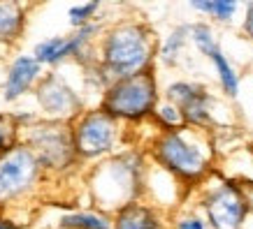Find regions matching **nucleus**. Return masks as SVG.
<instances>
[{
    "label": "nucleus",
    "instance_id": "obj_1",
    "mask_svg": "<svg viewBox=\"0 0 253 229\" xmlns=\"http://www.w3.org/2000/svg\"><path fill=\"white\" fill-rule=\"evenodd\" d=\"M151 158L174 181L200 185L214 174V139L209 132L195 128L158 132L151 141Z\"/></svg>",
    "mask_w": 253,
    "mask_h": 229
},
{
    "label": "nucleus",
    "instance_id": "obj_2",
    "mask_svg": "<svg viewBox=\"0 0 253 229\" xmlns=\"http://www.w3.org/2000/svg\"><path fill=\"white\" fill-rule=\"evenodd\" d=\"M158 49L161 44L154 28L144 21L128 19L114 23L102 33L98 63L114 84L119 79H128L146 69H154Z\"/></svg>",
    "mask_w": 253,
    "mask_h": 229
},
{
    "label": "nucleus",
    "instance_id": "obj_3",
    "mask_svg": "<svg viewBox=\"0 0 253 229\" xmlns=\"http://www.w3.org/2000/svg\"><path fill=\"white\" fill-rule=\"evenodd\" d=\"M146 188V160L137 148L114 153L93 169L91 190L95 206L105 213H119L121 208L139 201Z\"/></svg>",
    "mask_w": 253,
    "mask_h": 229
},
{
    "label": "nucleus",
    "instance_id": "obj_4",
    "mask_svg": "<svg viewBox=\"0 0 253 229\" xmlns=\"http://www.w3.org/2000/svg\"><path fill=\"white\" fill-rule=\"evenodd\" d=\"M158 104H161V88L156 69L119 79L102 93L100 99V109L119 123H142L146 118H154Z\"/></svg>",
    "mask_w": 253,
    "mask_h": 229
},
{
    "label": "nucleus",
    "instance_id": "obj_5",
    "mask_svg": "<svg viewBox=\"0 0 253 229\" xmlns=\"http://www.w3.org/2000/svg\"><path fill=\"white\" fill-rule=\"evenodd\" d=\"M200 208L209 229H244L251 215V195L244 183L216 176L200 195Z\"/></svg>",
    "mask_w": 253,
    "mask_h": 229
},
{
    "label": "nucleus",
    "instance_id": "obj_6",
    "mask_svg": "<svg viewBox=\"0 0 253 229\" xmlns=\"http://www.w3.org/2000/svg\"><path fill=\"white\" fill-rule=\"evenodd\" d=\"M26 128H28V134L23 144L35 153L42 169L61 174L79 162V155L75 151V139H72V123L40 121Z\"/></svg>",
    "mask_w": 253,
    "mask_h": 229
},
{
    "label": "nucleus",
    "instance_id": "obj_7",
    "mask_svg": "<svg viewBox=\"0 0 253 229\" xmlns=\"http://www.w3.org/2000/svg\"><path fill=\"white\" fill-rule=\"evenodd\" d=\"M72 139L79 160L112 158L121 141V123L102 109H86L72 121Z\"/></svg>",
    "mask_w": 253,
    "mask_h": 229
},
{
    "label": "nucleus",
    "instance_id": "obj_8",
    "mask_svg": "<svg viewBox=\"0 0 253 229\" xmlns=\"http://www.w3.org/2000/svg\"><path fill=\"white\" fill-rule=\"evenodd\" d=\"M163 99H168V102H172V104H176L181 109L188 128L205 130V132L216 128V118H214L216 99L202 84L184 81V79L172 81V84L165 86Z\"/></svg>",
    "mask_w": 253,
    "mask_h": 229
},
{
    "label": "nucleus",
    "instance_id": "obj_9",
    "mask_svg": "<svg viewBox=\"0 0 253 229\" xmlns=\"http://www.w3.org/2000/svg\"><path fill=\"white\" fill-rule=\"evenodd\" d=\"M42 174L35 153L26 144H19L12 153L0 160V206L23 197L38 185Z\"/></svg>",
    "mask_w": 253,
    "mask_h": 229
},
{
    "label": "nucleus",
    "instance_id": "obj_10",
    "mask_svg": "<svg viewBox=\"0 0 253 229\" xmlns=\"http://www.w3.org/2000/svg\"><path fill=\"white\" fill-rule=\"evenodd\" d=\"M35 98L42 111L49 116V121L72 123L79 114H84V102L79 98V93L54 72L40 79Z\"/></svg>",
    "mask_w": 253,
    "mask_h": 229
},
{
    "label": "nucleus",
    "instance_id": "obj_11",
    "mask_svg": "<svg viewBox=\"0 0 253 229\" xmlns=\"http://www.w3.org/2000/svg\"><path fill=\"white\" fill-rule=\"evenodd\" d=\"M42 76V65L35 61V56H16L14 63L7 69V81L2 88V99L5 102H14L21 95L28 93L35 81Z\"/></svg>",
    "mask_w": 253,
    "mask_h": 229
},
{
    "label": "nucleus",
    "instance_id": "obj_12",
    "mask_svg": "<svg viewBox=\"0 0 253 229\" xmlns=\"http://www.w3.org/2000/svg\"><path fill=\"white\" fill-rule=\"evenodd\" d=\"M114 229H165V220L156 206L135 201L114 213Z\"/></svg>",
    "mask_w": 253,
    "mask_h": 229
},
{
    "label": "nucleus",
    "instance_id": "obj_13",
    "mask_svg": "<svg viewBox=\"0 0 253 229\" xmlns=\"http://www.w3.org/2000/svg\"><path fill=\"white\" fill-rule=\"evenodd\" d=\"M26 23V7L14 0L0 2V44H12L21 37Z\"/></svg>",
    "mask_w": 253,
    "mask_h": 229
},
{
    "label": "nucleus",
    "instance_id": "obj_14",
    "mask_svg": "<svg viewBox=\"0 0 253 229\" xmlns=\"http://www.w3.org/2000/svg\"><path fill=\"white\" fill-rule=\"evenodd\" d=\"M191 42V23H179L174 26L169 35L161 42V49H158V61L165 65V67H176L181 56H184L186 44Z\"/></svg>",
    "mask_w": 253,
    "mask_h": 229
},
{
    "label": "nucleus",
    "instance_id": "obj_15",
    "mask_svg": "<svg viewBox=\"0 0 253 229\" xmlns=\"http://www.w3.org/2000/svg\"><path fill=\"white\" fill-rule=\"evenodd\" d=\"M61 229H114V215L105 211H72L58 218Z\"/></svg>",
    "mask_w": 253,
    "mask_h": 229
},
{
    "label": "nucleus",
    "instance_id": "obj_16",
    "mask_svg": "<svg viewBox=\"0 0 253 229\" xmlns=\"http://www.w3.org/2000/svg\"><path fill=\"white\" fill-rule=\"evenodd\" d=\"M209 61H211V65H214V69H216V79H218V86H221L223 95L230 99H237L239 74H237V69H235V65L230 63V58L223 54V49H221V51H216Z\"/></svg>",
    "mask_w": 253,
    "mask_h": 229
},
{
    "label": "nucleus",
    "instance_id": "obj_17",
    "mask_svg": "<svg viewBox=\"0 0 253 229\" xmlns=\"http://www.w3.org/2000/svg\"><path fill=\"white\" fill-rule=\"evenodd\" d=\"M191 9L202 12L205 16H211L218 23H232L239 9V2L235 0H193Z\"/></svg>",
    "mask_w": 253,
    "mask_h": 229
},
{
    "label": "nucleus",
    "instance_id": "obj_18",
    "mask_svg": "<svg viewBox=\"0 0 253 229\" xmlns=\"http://www.w3.org/2000/svg\"><path fill=\"white\" fill-rule=\"evenodd\" d=\"M191 42H193V46L198 49V54L205 56V58H211L216 51H221V44H218V39H216L214 28H211L207 21L191 23Z\"/></svg>",
    "mask_w": 253,
    "mask_h": 229
},
{
    "label": "nucleus",
    "instance_id": "obj_19",
    "mask_svg": "<svg viewBox=\"0 0 253 229\" xmlns=\"http://www.w3.org/2000/svg\"><path fill=\"white\" fill-rule=\"evenodd\" d=\"M154 121L161 132H174V130L188 128L181 109L176 107V104H172V102H168V99H161V104H158V109H156V114H154Z\"/></svg>",
    "mask_w": 253,
    "mask_h": 229
},
{
    "label": "nucleus",
    "instance_id": "obj_20",
    "mask_svg": "<svg viewBox=\"0 0 253 229\" xmlns=\"http://www.w3.org/2000/svg\"><path fill=\"white\" fill-rule=\"evenodd\" d=\"M19 128L14 114H0V160L19 146Z\"/></svg>",
    "mask_w": 253,
    "mask_h": 229
},
{
    "label": "nucleus",
    "instance_id": "obj_21",
    "mask_svg": "<svg viewBox=\"0 0 253 229\" xmlns=\"http://www.w3.org/2000/svg\"><path fill=\"white\" fill-rule=\"evenodd\" d=\"M100 9V2H84V5H75L70 7L68 16H70V26L75 28H84L88 23H95V14Z\"/></svg>",
    "mask_w": 253,
    "mask_h": 229
},
{
    "label": "nucleus",
    "instance_id": "obj_22",
    "mask_svg": "<svg viewBox=\"0 0 253 229\" xmlns=\"http://www.w3.org/2000/svg\"><path fill=\"white\" fill-rule=\"evenodd\" d=\"M172 229H209L207 220L198 213H184L172 222Z\"/></svg>",
    "mask_w": 253,
    "mask_h": 229
},
{
    "label": "nucleus",
    "instance_id": "obj_23",
    "mask_svg": "<svg viewBox=\"0 0 253 229\" xmlns=\"http://www.w3.org/2000/svg\"><path fill=\"white\" fill-rule=\"evenodd\" d=\"M242 33L246 39L253 42V0L244 5V19H242Z\"/></svg>",
    "mask_w": 253,
    "mask_h": 229
},
{
    "label": "nucleus",
    "instance_id": "obj_24",
    "mask_svg": "<svg viewBox=\"0 0 253 229\" xmlns=\"http://www.w3.org/2000/svg\"><path fill=\"white\" fill-rule=\"evenodd\" d=\"M0 229H19V227H16L12 220H7V218H2V215H0Z\"/></svg>",
    "mask_w": 253,
    "mask_h": 229
},
{
    "label": "nucleus",
    "instance_id": "obj_25",
    "mask_svg": "<svg viewBox=\"0 0 253 229\" xmlns=\"http://www.w3.org/2000/svg\"><path fill=\"white\" fill-rule=\"evenodd\" d=\"M249 185H253V183H249Z\"/></svg>",
    "mask_w": 253,
    "mask_h": 229
}]
</instances>
